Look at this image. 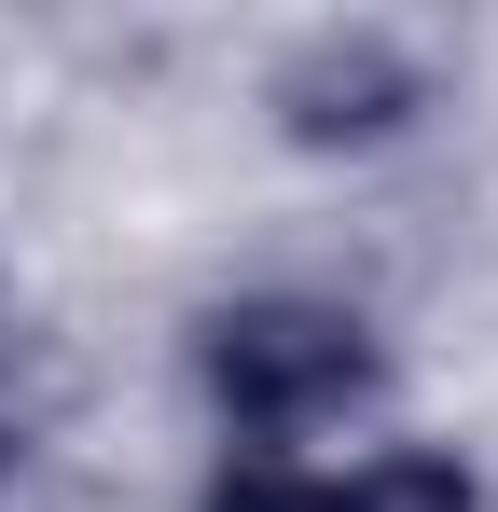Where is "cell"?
I'll use <instances>...</instances> for the list:
<instances>
[{"instance_id": "3957f363", "label": "cell", "mask_w": 498, "mask_h": 512, "mask_svg": "<svg viewBox=\"0 0 498 512\" xmlns=\"http://www.w3.org/2000/svg\"><path fill=\"white\" fill-rule=\"evenodd\" d=\"M208 512H471V471L457 457H374V471H291V457H236Z\"/></svg>"}, {"instance_id": "7a4b0ae2", "label": "cell", "mask_w": 498, "mask_h": 512, "mask_svg": "<svg viewBox=\"0 0 498 512\" xmlns=\"http://www.w3.org/2000/svg\"><path fill=\"white\" fill-rule=\"evenodd\" d=\"M415 111H429V70H415L402 42H374V28L305 42V56L277 70V125H291L305 153H374V139H402Z\"/></svg>"}, {"instance_id": "6da1fadb", "label": "cell", "mask_w": 498, "mask_h": 512, "mask_svg": "<svg viewBox=\"0 0 498 512\" xmlns=\"http://www.w3.org/2000/svg\"><path fill=\"white\" fill-rule=\"evenodd\" d=\"M374 333L346 305H305V291H263V305H222L208 319V402L249 429V443H305L319 416L374 402Z\"/></svg>"}]
</instances>
